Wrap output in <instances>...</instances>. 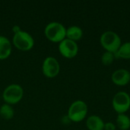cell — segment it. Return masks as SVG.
<instances>
[{"mask_svg":"<svg viewBox=\"0 0 130 130\" xmlns=\"http://www.w3.org/2000/svg\"><path fill=\"white\" fill-rule=\"evenodd\" d=\"M44 34L49 40L53 43H60L66 38V28L60 22L52 21L45 27Z\"/></svg>","mask_w":130,"mask_h":130,"instance_id":"cell-1","label":"cell"},{"mask_svg":"<svg viewBox=\"0 0 130 130\" xmlns=\"http://www.w3.org/2000/svg\"><path fill=\"white\" fill-rule=\"evenodd\" d=\"M100 41L101 46L106 51L113 53H115L122 44L120 36L112 30L104 32L101 35Z\"/></svg>","mask_w":130,"mask_h":130,"instance_id":"cell-2","label":"cell"},{"mask_svg":"<svg viewBox=\"0 0 130 130\" xmlns=\"http://www.w3.org/2000/svg\"><path fill=\"white\" fill-rule=\"evenodd\" d=\"M24 96V89L18 84L8 85L2 92V98L5 104L13 105L21 101Z\"/></svg>","mask_w":130,"mask_h":130,"instance_id":"cell-3","label":"cell"},{"mask_svg":"<svg viewBox=\"0 0 130 130\" xmlns=\"http://www.w3.org/2000/svg\"><path fill=\"white\" fill-rule=\"evenodd\" d=\"M88 114V106L83 101H75L71 104L68 110V118L70 121L79 123L82 121Z\"/></svg>","mask_w":130,"mask_h":130,"instance_id":"cell-4","label":"cell"},{"mask_svg":"<svg viewBox=\"0 0 130 130\" xmlns=\"http://www.w3.org/2000/svg\"><path fill=\"white\" fill-rule=\"evenodd\" d=\"M12 42L14 46L21 51L30 50L34 46V40L32 35L22 30L14 34Z\"/></svg>","mask_w":130,"mask_h":130,"instance_id":"cell-5","label":"cell"},{"mask_svg":"<svg viewBox=\"0 0 130 130\" xmlns=\"http://www.w3.org/2000/svg\"><path fill=\"white\" fill-rule=\"evenodd\" d=\"M113 108L118 114L125 113L130 108V96L125 91H120L115 94L112 101Z\"/></svg>","mask_w":130,"mask_h":130,"instance_id":"cell-6","label":"cell"},{"mask_svg":"<svg viewBox=\"0 0 130 130\" xmlns=\"http://www.w3.org/2000/svg\"><path fill=\"white\" fill-rule=\"evenodd\" d=\"M58 48L60 54L67 59L75 57L78 53V46L77 43L67 38L59 43Z\"/></svg>","mask_w":130,"mask_h":130,"instance_id":"cell-7","label":"cell"},{"mask_svg":"<svg viewBox=\"0 0 130 130\" xmlns=\"http://www.w3.org/2000/svg\"><path fill=\"white\" fill-rule=\"evenodd\" d=\"M60 66L58 60L53 56H47L43 62L42 72L47 78H54L59 73Z\"/></svg>","mask_w":130,"mask_h":130,"instance_id":"cell-8","label":"cell"},{"mask_svg":"<svg viewBox=\"0 0 130 130\" xmlns=\"http://www.w3.org/2000/svg\"><path fill=\"white\" fill-rule=\"evenodd\" d=\"M112 82L118 86H125L130 82V72L124 69L116 70L111 76Z\"/></svg>","mask_w":130,"mask_h":130,"instance_id":"cell-9","label":"cell"},{"mask_svg":"<svg viewBox=\"0 0 130 130\" xmlns=\"http://www.w3.org/2000/svg\"><path fill=\"white\" fill-rule=\"evenodd\" d=\"M11 51V41L6 37L0 35V59H5L9 57Z\"/></svg>","mask_w":130,"mask_h":130,"instance_id":"cell-10","label":"cell"},{"mask_svg":"<svg viewBox=\"0 0 130 130\" xmlns=\"http://www.w3.org/2000/svg\"><path fill=\"white\" fill-rule=\"evenodd\" d=\"M104 124L103 120L97 115L90 116L86 120V126L88 130H104Z\"/></svg>","mask_w":130,"mask_h":130,"instance_id":"cell-11","label":"cell"},{"mask_svg":"<svg viewBox=\"0 0 130 130\" xmlns=\"http://www.w3.org/2000/svg\"><path fill=\"white\" fill-rule=\"evenodd\" d=\"M83 36L82 29L76 25H72L66 28V38L76 42L82 39Z\"/></svg>","mask_w":130,"mask_h":130,"instance_id":"cell-12","label":"cell"},{"mask_svg":"<svg viewBox=\"0 0 130 130\" xmlns=\"http://www.w3.org/2000/svg\"><path fill=\"white\" fill-rule=\"evenodd\" d=\"M116 58L120 59H130V42H126L123 44H121L119 50L114 53Z\"/></svg>","mask_w":130,"mask_h":130,"instance_id":"cell-13","label":"cell"},{"mask_svg":"<svg viewBox=\"0 0 130 130\" xmlns=\"http://www.w3.org/2000/svg\"><path fill=\"white\" fill-rule=\"evenodd\" d=\"M14 114V109L12 107V105L4 104L0 107V117L6 120H9L13 118Z\"/></svg>","mask_w":130,"mask_h":130,"instance_id":"cell-14","label":"cell"},{"mask_svg":"<svg viewBox=\"0 0 130 130\" xmlns=\"http://www.w3.org/2000/svg\"><path fill=\"white\" fill-rule=\"evenodd\" d=\"M117 126L120 130H128L130 128V118L125 113L118 114L117 120Z\"/></svg>","mask_w":130,"mask_h":130,"instance_id":"cell-15","label":"cell"},{"mask_svg":"<svg viewBox=\"0 0 130 130\" xmlns=\"http://www.w3.org/2000/svg\"><path fill=\"white\" fill-rule=\"evenodd\" d=\"M115 58L114 53L106 51L101 56V62L104 66H110L113 62Z\"/></svg>","mask_w":130,"mask_h":130,"instance_id":"cell-16","label":"cell"},{"mask_svg":"<svg viewBox=\"0 0 130 130\" xmlns=\"http://www.w3.org/2000/svg\"><path fill=\"white\" fill-rule=\"evenodd\" d=\"M104 130H116V126L111 122L107 123L104 124Z\"/></svg>","mask_w":130,"mask_h":130,"instance_id":"cell-17","label":"cell"},{"mask_svg":"<svg viewBox=\"0 0 130 130\" xmlns=\"http://www.w3.org/2000/svg\"><path fill=\"white\" fill-rule=\"evenodd\" d=\"M12 30H13V31H14V33L15 34V33H17V32L20 31V30H21V28H20L18 25H14V26L12 27Z\"/></svg>","mask_w":130,"mask_h":130,"instance_id":"cell-18","label":"cell"}]
</instances>
